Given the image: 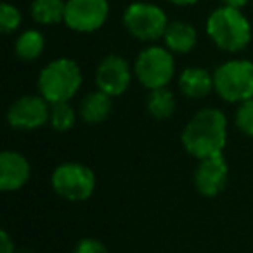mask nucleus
I'll use <instances>...</instances> for the list:
<instances>
[{"instance_id":"obj_1","label":"nucleus","mask_w":253,"mask_h":253,"mask_svg":"<svg viewBox=\"0 0 253 253\" xmlns=\"http://www.w3.org/2000/svg\"><path fill=\"white\" fill-rule=\"evenodd\" d=\"M227 141V120L220 109L205 108L187 122L182 132V144L198 160L222 153Z\"/></svg>"},{"instance_id":"obj_2","label":"nucleus","mask_w":253,"mask_h":253,"mask_svg":"<svg viewBox=\"0 0 253 253\" xmlns=\"http://www.w3.org/2000/svg\"><path fill=\"white\" fill-rule=\"evenodd\" d=\"M207 33L213 43L222 50L238 52L252 40V26L241 9L222 7L215 9L207 21Z\"/></svg>"},{"instance_id":"obj_3","label":"nucleus","mask_w":253,"mask_h":253,"mask_svg":"<svg viewBox=\"0 0 253 253\" xmlns=\"http://www.w3.org/2000/svg\"><path fill=\"white\" fill-rule=\"evenodd\" d=\"M82 85L80 66L73 59L61 57L49 63L39 75V90L50 104L68 102Z\"/></svg>"},{"instance_id":"obj_4","label":"nucleus","mask_w":253,"mask_h":253,"mask_svg":"<svg viewBox=\"0 0 253 253\" xmlns=\"http://www.w3.org/2000/svg\"><path fill=\"white\" fill-rule=\"evenodd\" d=\"M213 90L227 102L253 97V63L248 59L227 61L213 73Z\"/></svg>"},{"instance_id":"obj_5","label":"nucleus","mask_w":253,"mask_h":253,"mask_svg":"<svg viewBox=\"0 0 253 253\" xmlns=\"http://www.w3.org/2000/svg\"><path fill=\"white\" fill-rule=\"evenodd\" d=\"M50 184L56 194L68 201H85L94 194L95 175L82 163H63L52 172Z\"/></svg>"},{"instance_id":"obj_6","label":"nucleus","mask_w":253,"mask_h":253,"mask_svg":"<svg viewBox=\"0 0 253 253\" xmlns=\"http://www.w3.org/2000/svg\"><path fill=\"white\" fill-rule=\"evenodd\" d=\"M135 77L149 90L169 85L175 73V63L169 49L153 45L144 49L135 59Z\"/></svg>"},{"instance_id":"obj_7","label":"nucleus","mask_w":253,"mask_h":253,"mask_svg":"<svg viewBox=\"0 0 253 253\" xmlns=\"http://www.w3.org/2000/svg\"><path fill=\"white\" fill-rule=\"evenodd\" d=\"M123 25L132 37L142 42H149V40L163 39L169 21L163 9H160L158 5L134 2L125 9Z\"/></svg>"},{"instance_id":"obj_8","label":"nucleus","mask_w":253,"mask_h":253,"mask_svg":"<svg viewBox=\"0 0 253 253\" xmlns=\"http://www.w3.org/2000/svg\"><path fill=\"white\" fill-rule=\"evenodd\" d=\"M108 14V0H68L64 23L73 32L90 33L104 25Z\"/></svg>"},{"instance_id":"obj_9","label":"nucleus","mask_w":253,"mask_h":253,"mask_svg":"<svg viewBox=\"0 0 253 253\" xmlns=\"http://www.w3.org/2000/svg\"><path fill=\"white\" fill-rule=\"evenodd\" d=\"M50 102L42 95H25L18 99L7 111V122L18 130H35L49 122Z\"/></svg>"},{"instance_id":"obj_10","label":"nucleus","mask_w":253,"mask_h":253,"mask_svg":"<svg viewBox=\"0 0 253 253\" xmlns=\"http://www.w3.org/2000/svg\"><path fill=\"white\" fill-rule=\"evenodd\" d=\"M132 80L130 66L123 57L116 54H109L99 63L95 71V85L99 90L106 92L108 95H122L128 88Z\"/></svg>"},{"instance_id":"obj_11","label":"nucleus","mask_w":253,"mask_h":253,"mask_svg":"<svg viewBox=\"0 0 253 253\" xmlns=\"http://www.w3.org/2000/svg\"><path fill=\"white\" fill-rule=\"evenodd\" d=\"M227 163H225L222 153L208 158L200 160L196 172H194V184L196 189L200 191L203 196H217L222 189L225 187L227 182Z\"/></svg>"},{"instance_id":"obj_12","label":"nucleus","mask_w":253,"mask_h":253,"mask_svg":"<svg viewBox=\"0 0 253 253\" xmlns=\"http://www.w3.org/2000/svg\"><path fill=\"white\" fill-rule=\"evenodd\" d=\"M30 169L28 160L16 151H4L0 155V189L18 191L28 182Z\"/></svg>"},{"instance_id":"obj_13","label":"nucleus","mask_w":253,"mask_h":253,"mask_svg":"<svg viewBox=\"0 0 253 253\" xmlns=\"http://www.w3.org/2000/svg\"><path fill=\"white\" fill-rule=\"evenodd\" d=\"M179 87L184 95L191 99H201L213 88V75L203 68H186L180 73Z\"/></svg>"},{"instance_id":"obj_14","label":"nucleus","mask_w":253,"mask_h":253,"mask_svg":"<svg viewBox=\"0 0 253 253\" xmlns=\"http://www.w3.org/2000/svg\"><path fill=\"white\" fill-rule=\"evenodd\" d=\"M165 45L169 50L172 52H179V54H187L193 50V47L196 45V30L189 25V23H182V21H175V23H169L165 30Z\"/></svg>"},{"instance_id":"obj_15","label":"nucleus","mask_w":253,"mask_h":253,"mask_svg":"<svg viewBox=\"0 0 253 253\" xmlns=\"http://www.w3.org/2000/svg\"><path fill=\"white\" fill-rule=\"evenodd\" d=\"M111 111V95L102 90L90 92L80 104V116L87 123H101Z\"/></svg>"},{"instance_id":"obj_16","label":"nucleus","mask_w":253,"mask_h":253,"mask_svg":"<svg viewBox=\"0 0 253 253\" xmlns=\"http://www.w3.org/2000/svg\"><path fill=\"white\" fill-rule=\"evenodd\" d=\"M32 18L40 25H56L64 21L66 2L63 0H33Z\"/></svg>"},{"instance_id":"obj_17","label":"nucleus","mask_w":253,"mask_h":253,"mask_svg":"<svg viewBox=\"0 0 253 253\" xmlns=\"http://www.w3.org/2000/svg\"><path fill=\"white\" fill-rule=\"evenodd\" d=\"M45 47L43 35L37 30H26L16 40V54L23 61H35L40 57Z\"/></svg>"},{"instance_id":"obj_18","label":"nucleus","mask_w":253,"mask_h":253,"mask_svg":"<svg viewBox=\"0 0 253 253\" xmlns=\"http://www.w3.org/2000/svg\"><path fill=\"white\" fill-rule=\"evenodd\" d=\"M148 111L153 118L167 120L175 111V97L169 88H155L148 95Z\"/></svg>"},{"instance_id":"obj_19","label":"nucleus","mask_w":253,"mask_h":253,"mask_svg":"<svg viewBox=\"0 0 253 253\" xmlns=\"http://www.w3.org/2000/svg\"><path fill=\"white\" fill-rule=\"evenodd\" d=\"M75 109L71 108L68 102H57V104H50V116L49 122L52 125L54 130L57 132H66L75 125Z\"/></svg>"},{"instance_id":"obj_20","label":"nucleus","mask_w":253,"mask_h":253,"mask_svg":"<svg viewBox=\"0 0 253 253\" xmlns=\"http://www.w3.org/2000/svg\"><path fill=\"white\" fill-rule=\"evenodd\" d=\"M21 25V12L18 7L11 4H2L0 5V30L2 33H12L19 28Z\"/></svg>"},{"instance_id":"obj_21","label":"nucleus","mask_w":253,"mask_h":253,"mask_svg":"<svg viewBox=\"0 0 253 253\" xmlns=\"http://www.w3.org/2000/svg\"><path fill=\"white\" fill-rule=\"evenodd\" d=\"M236 125L243 134L253 137V97L239 102L236 111Z\"/></svg>"},{"instance_id":"obj_22","label":"nucleus","mask_w":253,"mask_h":253,"mask_svg":"<svg viewBox=\"0 0 253 253\" xmlns=\"http://www.w3.org/2000/svg\"><path fill=\"white\" fill-rule=\"evenodd\" d=\"M75 253H109V252L101 241L92 239V238H85L78 241L77 248H75Z\"/></svg>"},{"instance_id":"obj_23","label":"nucleus","mask_w":253,"mask_h":253,"mask_svg":"<svg viewBox=\"0 0 253 253\" xmlns=\"http://www.w3.org/2000/svg\"><path fill=\"white\" fill-rule=\"evenodd\" d=\"M0 253H14V243L11 241L5 231H2L0 234Z\"/></svg>"},{"instance_id":"obj_24","label":"nucleus","mask_w":253,"mask_h":253,"mask_svg":"<svg viewBox=\"0 0 253 253\" xmlns=\"http://www.w3.org/2000/svg\"><path fill=\"white\" fill-rule=\"evenodd\" d=\"M222 2H224V5H227V7L243 9L246 4H248L250 0H222Z\"/></svg>"},{"instance_id":"obj_25","label":"nucleus","mask_w":253,"mask_h":253,"mask_svg":"<svg viewBox=\"0 0 253 253\" xmlns=\"http://www.w3.org/2000/svg\"><path fill=\"white\" fill-rule=\"evenodd\" d=\"M169 2H172V4H175V5H193V4H196L198 0H169Z\"/></svg>"},{"instance_id":"obj_26","label":"nucleus","mask_w":253,"mask_h":253,"mask_svg":"<svg viewBox=\"0 0 253 253\" xmlns=\"http://www.w3.org/2000/svg\"><path fill=\"white\" fill-rule=\"evenodd\" d=\"M23 253H26V252H23Z\"/></svg>"}]
</instances>
